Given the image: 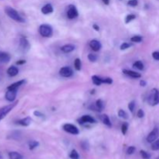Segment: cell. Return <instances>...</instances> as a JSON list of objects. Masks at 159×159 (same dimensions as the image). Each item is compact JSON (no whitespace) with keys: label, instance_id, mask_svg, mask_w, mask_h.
I'll use <instances>...</instances> for the list:
<instances>
[{"label":"cell","instance_id":"22","mask_svg":"<svg viewBox=\"0 0 159 159\" xmlns=\"http://www.w3.org/2000/svg\"><path fill=\"white\" fill-rule=\"evenodd\" d=\"M92 80H93V82L94 85H100L101 84L103 83V80H102V78L99 77V76L97 75H93V77H92Z\"/></svg>","mask_w":159,"mask_h":159},{"label":"cell","instance_id":"31","mask_svg":"<svg viewBox=\"0 0 159 159\" xmlns=\"http://www.w3.org/2000/svg\"><path fill=\"white\" fill-rule=\"evenodd\" d=\"M118 116H119L120 118H123V119H127V118H128V115H127V113L123 110H119V112H118Z\"/></svg>","mask_w":159,"mask_h":159},{"label":"cell","instance_id":"35","mask_svg":"<svg viewBox=\"0 0 159 159\" xmlns=\"http://www.w3.org/2000/svg\"><path fill=\"white\" fill-rule=\"evenodd\" d=\"M131 47V43H127V42H124V43H123L122 44L120 45V50L121 51H124V50H127V48H130Z\"/></svg>","mask_w":159,"mask_h":159},{"label":"cell","instance_id":"15","mask_svg":"<svg viewBox=\"0 0 159 159\" xmlns=\"http://www.w3.org/2000/svg\"><path fill=\"white\" fill-rule=\"evenodd\" d=\"M25 82H26V81H25L24 79L14 82L12 85H10L9 86L7 87V89H18V88H20L21 85H23Z\"/></svg>","mask_w":159,"mask_h":159},{"label":"cell","instance_id":"41","mask_svg":"<svg viewBox=\"0 0 159 159\" xmlns=\"http://www.w3.org/2000/svg\"><path fill=\"white\" fill-rule=\"evenodd\" d=\"M152 57H153L155 60L159 61V51H154L152 53Z\"/></svg>","mask_w":159,"mask_h":159},{"label":"cell","instance_id":"23","mask_svg":"<svg viewBox=\"0 0 159 159\" xmlns=\"http://www.w3.org/2000/svg\"><path fill=\"white\" fill-rule=\"evenodd\" d=\"M96 107L98 111H102L104 109V102L102 99H98L96 102Z\"/></svg>","mask_w":159,"mask_h":159},{"label":"cell","instance_id":"1","mask_svg":"<svg viewBox=\"0 0 159 159\" xmlns=\"http://www.w3.org/2000/svg\"><path fill=\"white\" fill-rule=\"evenodd\" d=\"M5 12H6V15L9 17H10L12 20H15V21L19 22V23H23L25 21L24 19L19 14V12H17L16 9H14L12 7H7L5 8Z\"/></svg>","mask_w":159,"mask_h":159},{"label":"cell","instance_id":"32","mask_svg":"<svg viewBox=\"0 0 159 159\" xmlns=\"http://www.w3.org/2000/svg\"><path fill=\"white\" fill-rule=\"evenodd\" d=\"M127 130H128V124L127 123H124L121 126V132L124 135H125L127 134Z\"/></svg>","mask_w":159,"mask_h":159},{"label":"cell","instance_id":"33","mask_svg":"<svg viewBox=\"0 0 159 159\" xmlns=\"http://www.w3.org/2000/svg\"><path fill=\"white\" fill-rule=\"evenodd\" d=\"M140 154H141V156L142 157L143 159H149L151 157L150 155H149L147 152H145V151L144 150H141V152H140Z\"/></svg>","mask_w":159,"mask_h":159},{"label":"cell","instance_id":"20","mask_svg":"<svg viewBox=\"0 0 159 159\" xmlns=\"http://www.w3.org/2000/svg\"><path fill=\"white\" fill-rule=\"evenodd\" d=\"M75 48V47L72 44H65L64 46L61 47V50L63 51L64 53H70L71 51H73Z\"/></svg>","mask_w":159,"mask_h":159},{"label":"cell","instance_id":"4","mask_svg":"<svg viewBox=\"0 0 159 159\" xmlns=\"http://www.w3.org/2000/svg\"><path fill=\"white\" fill-rule=\"evenodd\" d=\"M17 103H18V102H14V103L9 104V105L6 106V107H2V108L0 109V120H2L3 118L6 116V115H7L8 113H9V112H10L11 110H12V109L16 106Z\"/></svg>","mask_w":159,"mask_h":159},{"label":"cell","instance_id":"7","mask_svg":"<svg viewBox=\"0 0 159 159\" xmlns=\"http://www.w3.org/2000/svg\"><path fill=\"white\" fill-rule=\"evenodd\" d=\"M159 136V130L158 128L155 127L152 130V131L150 132L148 135L147 137V141L148 143H152L155 141H156L157 138H158Z\"/></svg>","mask_w":159,"mask_h":159},{"label":"cell","instance_id":"2","mask_svg":"<svg viewBox=\"0 0 159 159\" xmlns=\"http://www.w3.org/2000/svg\"><path fill=\"white\" fill-rule=\"evenodd\" d=\"M148 102L152 107H155L159 103V90L158 89H152L148 99Z\"/></svg>","mask_w":159,"mask_h":159},{"label":"cell","instance_id":"19","mask_svg":"<svg viewBox=\"0 0 159 159\" xmlns=\"http://www.w3.org/2000/svg\"><path fill=\"white\" fill-rule=\"evenodd\" d=\"M100 120H101V121H102V122L105 124V125H107V127H111V126H112L111 121H110V118H109V116H107V114L101 115Z\"/></svg>","mask_w":159,"mask_h":159},{"label":"cell","instance_id":"43","mask_svg":"<svg viewBox=\"0 0 159 159\" xmlns=\"http://www.w3.org/2000/svg\"><path fill=\"white\" fill-rule=\"evenodd\" d=\"M137 115H138V116L139 118H143L144 116V110H139L138 111V113H137Z\"/></svg>","mask_w":159,"mask_h":159},{"label":"cell","instance_id":"24","mask_svg":"<svg viewBox=\"0 0 159 159\" xmlns=\"http://www.w3.org/2000/svg\"><path fill=\"white\" fill-rule=\"evenodd\" d=\"M74 65L75 68L77 71H80L81 68H82V61L79 58H76L74 61Z\"/></svg>","mask_w":159,"mask_h":159},{"label":"cell","instance_id":"38","mask_svg":"<svg viewBox=\"0 0 159 159\" xmlns=\"http://www.w3.org/2000/svg\"><path fill=\"white\" fill-rule=\"evenodd\" d=\"M127 4H128V6H133V7H134V6H138V0H129L128 2H127Z\"/></svg>","mask_w":159,"mask_h":159},{"label":"cell","instance_id":"37","mask_svg":"<svg viewBox=\"0 0 159 159\" xmlns=\"http://www.w3.org/2000/svg\"><path fill=\"white\" fill-rule=\"evenodd\" d=\"M135 151H136L135 147H134V146H130V147H129L128 148H127V155H132V154L134 153Z\"/></svg>","mask_w":159,"mask_h":159},{"label":"cell","instance_id":"30","mask_svg":"<svg viewBox=\"0 0 159 159\" xmlns=\"http://www.w3.org/2000/svg\"><path fill=\"white\" fill-rule=\"evenodd\" d=\"M152 149L153 151L159 150V139L152 143Z\"/></svg>","mask_w":159,"mask_h":159},{"label":"cell","instance_id":"25","mask_svg":"<svg viewBox=\"0 0 159 159\" xmlns=\"http://www.w3.org/2000/svg\"><path fill=\"white\" fill-rule=\"evenodd\" d=\"M133 66L134 67V68H138V70H143L144 68V64H143L142 61H135L134 63Z\"/></svg>","mask_w":159,"mask_h":159},{"label":"cell","instance_id":"13","mask_svg":"<svg viewBox=\"0 0 159 159\" xmlns=\"http://www.w3.org/2000/svg\"><path fill=\"white\" fill-rule=\"evenodd\" d=\"M123 72H124L125 75H127L130 76V77L134 78V79H139V78L141 77V75L140 74V73L131 71V70L124 69L123 70Z\"/></svg>","mask_w":159,"mask_h":159},{"label":"cell","instance_id":"9","mask_svg":"<svg viewBox=\"0 0 159 159\" xmlns=\"http://www.w3.org/2000/svg\"><path fill=\"white\" fill-rule=\"evenodd\" d=\"M17 89H7L5 95V98L9 102H13L16 98Z\"/></svg>","mask_w":159,"mask_h":159},{"label":"cell","instance_id":"47","mask_svg":"<svg viewBox=\"0 0 159 159\" xmlns=\"http://www.w3.org/2000/svg\"><path fill=\"white\" fill-rule=\"evenodd\" d=\"M102 2L105 5H109L110 4V0H102Z\"/></svg>","mask_w":159,"mask_h":159},{"label":"cell","instance_id":"11","mask_svg":"<svg viewBox=\"0 0 159 159\" xmlns=\"http://www.w3.org/2000/svg\"><path fill=\"white\" fill-rule=\"evenodd\" d=\"M20 49L23 51H27L30 48V44L29 41L27 40V39L26 37H23L20 38Z\"/></svg>","mask_w":159,"mask_h":159},{"label":"cell","instance_id":"29","mask_svg":"<svg viewBox=\"0 0 159 159\" xmlns=\"http://www.w3.org/2000/svg\"><path fill=\"white\" fill-rule=\"evenodd\" d=\"M135 18H136V16H135L134 14H129V15H127V16H126L125 23H129L130 22H131L132 20H134Z\"/></svg>","mask_w":159,"mask_h":159},{"label":"cell","instance_id":"16","mask_svg":"<svg viewBox=\"0 0 159 159\" xmlns=\"http://www.w3.org/2000/svg\"><path fill=\"white\" fill-rule=\"evenodd\" d=\"M53 11H54V8H53V6L51 4H46L41 9L42 13L45 14V15L51 13V12H53Z\"/></svg>","mask_w":159,"mask_h":159},{"label":"cell","instance_id":"46","mask_svg":"<svg viewBox=\"0 0 159 159\" xmlns=\"http://www.w3.org/2000/svg\"><path fill=\"white\" fill-rule=\"evenodd\" d=\"M93 27L94 28L95 30H96V31H99V26H98L97 24H96V23H95V24H93Z\"/></svg>","mask_w":159,"mask_h":159},{"label":"cell","instance_id":"45","mask_svg":"<svg viewBox=\"0 0 159 159\" xmlns=\"http://www.w3.org/2000/svg\"><path fill=\"white\" fill-rule=\"evenodd\" d=\"M25 63H26V61L25 60H20L16 61V65H23Z\"/></svg>","mask_w":159,"mask_h":159},{"label":"cell","instance_id":"48","mask_svg":"<svg viewBox=\"0 0 159 159\" xmlns=\"http://www.w3.org/2000/svg\"><path fill=\"white\" fill-rule=\"evenodd\" d=\"M0 159H2V156H1V155H0Z\"/></svg>","mask_w":159,"mask_h":159},{"label":"cell","instance_id":"17","mask_svg":"<svg viewBox=\"0 0 159 159\" xmlns=\"http://www.w3.org/2000/svg\"><path fill=\"white\" fill-rule=\"evenodd\" d=\"M10 55L6 52H0V62L2 63H8L10 61Z\"/></svg>","mask_w":159,"mask_h":159},{"label":"cell","instance_id":"28","mask_svg":"<svg viewBox=\"0 0 159 159\" xmlns=\"http://www.w3.org/2000/svg\"><path fill=\"white\" fill-rule=\"evenodd\" d=\"M69 157L71 159H79V155L77 152L76 150H72L70 153Z\"/></svg>","mask_w":159,"mask_h":159},{"label":"cell","instance_id":"6","mask_svg":"<svg viewBox=\"0 0 159 159\" xmlns=\"http://www.w3.org/2000/svg\"><path fill=\"white\" fill-rule=\"evenodd\" d=\"M78 16H79V12L75 6L74 5H70L68 8V11H67V16L70 20H72V19L76 18Z\"/></svg>","mask_w":159,"mask_h":159},{"label":"cell","instance_id":"27","mask_svg":"<svg viewBox=\"0 0 159 159\" xmlns=\"http://www.w3.org/2000/svg\"><path fill=\"white\" fill-rule=\"evenodd\" d=\"M39 146V142L37 141H31L29 143V148L30 150H34V148H36L37 147Z\"/></svg>","mask_w":159,"mask_h":159},{"label":"cell","instance_id":"40","mask_svg":"<svg viewBox=\"0 0 159 159\" xmlns=\"http://www.w3.org/2000/svg\"><path fill=\"white\" fill-rule=\"evenodd\" d=\"M34 116H37V117H40V118L44 117V115H43L42 113H40V111H38V110H35V111L34 112Z\"/></svg>","mask_w":159,"mask_h":159},{"label":"cell","instance_id":"18","mask_svg":"<svg viewBox=\"0 0 159 159\" xmlns=\"http://www.w3.org/2000/svg\"><path fill=\"white\" fill-rule=\"evenodd\" d=\"M19 73V69L16 66H10L7 69V74L9 75L10 77H14V76L17 75Z\"/></svg>","mask_w":159,"mask_h":159},{"label":"cell","instance_id":"26","mask_svg":"<svg viewBox=\"0 0 159 159\" xmlns=\"http://www.w3.org/2000/svg\"><path fill=\"white\" fill-rule=\"evenodd\" d=\"M142 37L139 35L134 36V37H132L131 38H130V40H131L132 42H134V43H141V42L142 41Z\"/></svg>","mask_w":159,"mask_h":159},{"label":"cell","instance_id":"34","mask_svg":"<svg viewBox=\"0 0 159 159\" xmlns=\"http://www.w3.org/2000/svg\"><path fill=\"white\" fill-rule=\"evenodd\" d=\"M135 101L133 100L131 101L130 102H129L128 104V109L129 110H130L131 113H134V109H135Z\"/></svg>","mask_w":159,"mask_h":159},{"label":"cell","instance_id":"5","mask_svg":"<svg viewBox=\"0 0 159 159\" xmlns=\"http://www.w3.org/2000/svg\"><path fill=\"white\" fill-rule=\"evenodd\" d=\"M63 130L67 133H69L73 135H78L79 134V130L76 126L71 124H65L63 125Z\"/></svg>","mask_w":159,"mask_h":159},{"label":"cell","instance_id":"12","mask_svg":"<svg viewBox=\"0 0 159 159\" xmlns=\"http://www.w3.org/2000/svg\"><path fill=\"white\" fill-rule=\"evenodd\" d=\"M89 46L94 51H99L102 48V44L100 42L97 40H92L89 42Z\"/></svg>","mask_w":159,"mask_h":159},{"label":"cell","instance_id":"44","mask_svg":"<svg viewBox=\"0 0 159 159\" xmlns=\"http://www.w3.org/2000/svg\"><path fill=\"white\" fill-rule=\"evenodd\" d=\"M140 85H141V86L144 87L146 86V85H147V82H146L144 80H141V82H140Z\"/></svg>","mask_w":159,"mask_h":159},{"label":"cell","instance_id":"14","mask_svg":"<svg viewBox=\"0 0 159 159\" xmlns=\"http://www.w3.org/2000/svg\"><path fill=\"white\" fill-rule=\"evenodd\" d=\"M31 122H32V119H31L30 116H26V117L23 118V119L18 120V124L23 126V127H28L29 125H30Z\"/></svg>","mask_w":159,"mask_h":159},{"label":"cell","instance_id":"3","mask_svg":"<svg viewBox=\"0 0 159 159\" xmlns=\"http://www.w3.org/2000/svg\"><path fill=\"white\" fill-rule=\"evenodd\" d=\"M39 32L42 37H51L53 35V29L50 25L42 24L39 28Z\"/></svg>","mask_w":159,"mask_h":159},{"label":"cell","instance_id":"10","mask_svg":"<svg viewBox=\"0 0 159 159\" xmlns=\"http://www.w3.org/2000/svg\"><path fill=\"white\" fill-rule=\"evenodd\" d=\"M79 124H95L96 123V120L93 117V116H89V115H84L82 116L80 119L78 120Z\"/></svg>","mask_w":159,"mask_h":159},{"label":"cell","instance_id":"42","mask_svg":"<svg viewBox=\"0 0 159 159\" xmlns=\"http://www.w3.org/2000/svg\"><path fill=\"white\" fill-rule=\"evenodd\" d=\"M103 80V83L106 84H112L113 83V79L111 78H106V79H102Z\"/></svg>","mask_w":159,"mask_h":159},{"label":"cell","instance_id":"36","mask_svg":"<svg viewBox=\"0 0 159 159\" xmlns=\"http://www.w3.org/2000/svg\"><path fill=\"white\" fill-rule=\"evenodd\" d=\"M97 58H98L97 55H96V54H89L88 55V59L90 61H92V62L96 61Z\"/></svg>","mask_w":159,"mask_h":159},{"label":"cell","instance_id":"8","mask_svg":"<svg viewBox=\"0 0 159 159\" xmlns=\"http://www.w3.org/2000/svg\"><path fill=\"white\" fill-rule=\"evenodd\" d=\"M59 74H60L61 76L64 78H69L72 76L73 70L70 67H62L60 69V71H59Z\"/></svg>","mask_w":159,"mask_h":159},{"label":"cell","instance_id":"39","mask_svg":"<svg viewBox=\"0 0 159 159\" xmlns=\"http://www.w3.org/2000/svg\"><path fill=\"white\" fill-rule=\"evenodd\" d=\"M82 148L84 150H89V143L87 141H82Z\"/></svg>","mask_w":159,"mask_h":159},{"label":"cell","instance_id":"21","mask_svg":"<svg viewBox=\"0 0 159 159\" xmlns=\"http://www.w3.org/2000/svg\"><path fill=\"white\" fill-rule=\"evenodd\" d=\"M9 159H23V155L16 152H11L9 153Z\"/></svg>","mask_w":159,"mask_h":159}]
</instances>
